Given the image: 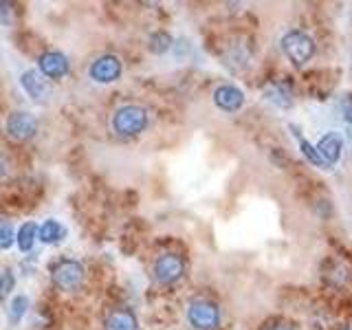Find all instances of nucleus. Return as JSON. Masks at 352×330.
<instances>
[{"label": "nucleus", "mask_w": 352, "mask_h": 330, "mask_svg": "<svg viewBox=\"0 0 352 330\" xmlns=\"http://www.w3.org/2000/svg\"><path fill=\"white\" fill-rule=\"evenodd\" d=\"M214 102H216L218 108L227 110V113H234V110H238L242 104H245V95H242L240 88L231 86V84H225V86H218L216 88Z\"/></svg>", "instance_id": "11"}, {"label": "nucleus", "mask_w": 352, "mask_h": 330, "mask_svg": "<svg viewBox=\"0 0 352 330\" xmlns=\"http://www.w3.org/2000/svg\"><path fill=\"white\" fill-rule=\"evenodd\" d=\"M7 172H9V159L5 157L3 152H0V179L7 176Z\"/></svg>", "instance_id": "24"}, {"label": "nucleus", "mask_w": 352, "mask_h": 330, "mask_svg": "<svg viewBox=\"0 0 352 330\" xmlns=\"http://www.w3.org/2000/svg\"><path fill=\"white\" fill-rule=\"evenodd\" d=\"M40 227H36V223H25L16 234V242H18V249L29 253L33 249V245H36V236H38Z\"/></svg>", "instance_id": "16"}, {"label": "nucleus", "mask_w": 352, "mask_h": 330, "mask_svg": "<svg viewBox=\"0 0 352 330\" xmlns=\"http://www.w3.org/2000/svg\"><path fill=\"white\" fill-rule=\"evenodd\" d=\"M322 278L333 286H344L350 278V269L339 260H326L322 267Z\"/></svg>", "instance_id": "14"}, {"label": "nucleus", "mask_w": 352, "mask_h": 330, "mask_svg": "<svg viewBox=\"0 0 352 330\" xmlns=\"http://www.w3.org/2000/svg\"><path fill=\"white\" fill-rule=\"evenodd\" d=\"M183 273H185V262L176 253H163L154 262V278H157L159 284L168 286L179 282L183 278Z\"/></svg>", "instance_id": "6"}, {"label": "nucleus", "mask_w": 352, "mask_h": 330, "mask_svg": "<svg viewBox=\"0 0 352 330\" xmlns=\"http://www.w3.org/2000/svg\"><path fill=\"white\" fill-rule=\"evenodd\" d=\"M16 242L14 227L7 220H0V249H9Z\"/></svg>", "instance_id": "21"}, {"label": "nucleus", "mask_w": 352, "mask_h": 330, "mask_svg": "<svg viewBox=\"0 0 352 330\" xmlns=\"http://www.w3.org/2000/svg\"><path fill=\"white\" fill-rule=\"evenodd\" d=\"M5 130L14 141H29L38 132V119L27 110H14L5 121Z\"/></svg>", "instance_id": "5"}, {"label": "nucleus", "mask_w": 352, "mask_h": 330, "mask_svg": "<svg viewBox=\"0 0 352 330\" xmlns=\"http://www.w3.org/2000/svg\"><path fill=\"white\" fill-rule=\"evenodd\" d=\"M29 308V297L27 295H16L14 300L9 302V308H7V317H9V324H18L22 317H25Z\"/></svg>", "instance_id": "17"}, {"label": "nucleus", "mask_w": 352, "mask_h": 330, "mask_svg": "<svg viewBox=\"0 0 352 330\" xmlns=\"http://www.w3.org/2000/svg\"><path fill=\"white\" fill-rule=\"evenodd\" d=\"M293 130H295V137H297V141H300V150H302V154L304 157L311 161V163H315V165H319V168H324V170H330V165L322 159V154L317 152V148L315 146H311V143H308L306 139H302L300 137V132H297V128L295 126H291Z\"/></svg>", "instance_id": "18"}, {"label": "nucleus", "mask_w": 352, "mask_h": 330, "mask_svg": "<svg viewBox=\"0 0 352 330\" xmlns=\"http://www.w3.org/2000/svg\"><path fill=\"white\" fill-rule=\"evenodd\" d=\"M339 113L348 124H352V97L350 95H344L339 99Z\"/></svg>", "instance_id": "23"}, {"label": "nucleus", "mask_w": 352, "mask_h": 330, "mask_svg": "<svg viewBox=\"0 0 352 330\" xmlns=\"http://www.w3.org/2000/svg\"><path fill=\"white\" fill-rule=\"evenodd\" d=\"M38 238L44 242V245H58L66 238V227L58 220H47V223L40 225V231H38Z\"/></svg>", "instance_id": "15"}, {"label": "nucleus", "mask_w": 352, "mask_h": 330, "mask_svg": "<svg viewBox=\"0 0 352 330\" xmlns=\"http://www.w3.org/2000/svg\"><path fill=\"white\" fill-rule=\"evenodd\" d=\"M187 319L196 330H216L220 326V308L209 300H194L187 308Z\"/></svg>", "instance_id": "4"}, {"label": "nucleus", "mask_w": 352, "mask_h": 330, "mask_svg": "<svg viewBox=\"0 0 352 330\" xmlns=\"http://www.w3.org/2000/svg\"><path fill=\"white\" fill-rule=\"evenodd\" d=\"M264 97L278 108H291L293 106V88L286 82H275L264 88Z\"/></svg>", "instance_id": "13"}, {"label": "nucleus", "mask_w": 352, "mask_h": 330, "mask_svg": "<svg viewBox=\"0 0 352 330\" xmlns=\"http://www.w3.org/2000/svg\"><path fill=\"white\" fill-rule=\"evenodd\" d=\"M88 75L97 84H113L121 77V60L117 55H102L91 64Z\"/></svg>", "instance_id": "7"}, {"label": "nucleus", "mask_w": 352, "mask_h": 330, "mask_svg": "<svg viewBox=\"0 0 352 330\" xmlns=\"http://www.w3.org/2000/svg\"><path fill=\"white\" fill-rule=\"evenodd\" d=\"M14 286H16L14 273H11L9 269H3V273H0V302L7 300V297L11 295V291H14Z\"/></svg>", "instance_id": "20"}, {"label": "nucleus", "mask_w": 352, "mask_h": 330, "mask_svg": "<svg viewBox=\"0 0 352 330\" xmlns=\"http://www.w3.org/2000/svg\"><path fill=\"white\" fill-rule=\"evenodd\" d=\"M20 86L25 88V93L38 104H44L49 99V95H51L49 80L36 69H29V71H25L20 75Z\"/></svg>", "instance_id": "9"}, {"label": "nucleus", "mask_w": 352, "mask_h": 330, "mask_svg": "<svg viewBox=\"0 0 352 330\" xmlns=\"http://www.w3.org/2000/svg\"><path fill=\"white\" fill-rule=\"evenodd\" d=\"M146 128H148V113L141 106L135 104L121 106L113 115V130L119 137H137Z\"/></svg>", "instance_id": "1"}, {"label": "nucleus", "mask_w": 352, "mask_h": 330, "mask_svg": "<svg viewBox=\"0 0 352 330\" xmlns=\"http://www.w3.org/2000/svg\"><path fill=\"white\" fill-rule=\"evenodd\" d=\"M282 51L284 55L289 58L295 66H304L313 60V55H315V42L313 38L308 36V33L304 31H289V33H284L282 40Z\"/></svg>", "instance_id": "2"}, {"label": "nucleus", "mask_w": 352, "mask_h": 330, "mask_svg": "<svg viewBox=\"0 0 352 330\" xmlns=\"http://www.w3.org/2000/svg\"><path fill=\"white\" fill-rule=\"evenodd\" d=\"M51 282L64 293L77 291L84 282V267L77 260L62 258L51 267Z\"/></svg>", "instance_id": "3"}, {"label": "nucleus", "mask_w": 352, "mask_h": 330, "mask_svg": "<svg viewBox=\"0 0 352 330\" xmlns=\"http://www.w3.org/2000/svg\"><path fill=\"white\" fill-rule=\"evenodd\" d=\"M16 5L14 3H5V0H0V25H14V16H16Z\"/></svg>", "instance_id": "22"}, {"label": "nucleus", "mask_w": 352, "mask_h": 330, "mask_svg": "<svg viewBox=\"0 0 352 330\" xmlns=\"http://www.w3.org/2000/svg\"><path fill=\"white\" fill-rule=\"evenodd\" d=\"M137 328H139L137 317L128 308H117L104 322V330H137Z\"/></svg>", "instance_id": "12"}, {"label": "nucleus", "mask_w": 352, "mask_h": 330, "mask_svg": "<svg viewBox=\"0 0 352 330\" xmlns=\"http://www.w3.org/2000/svg\"><path fill=\"white\" fill-rule=\"evenodd\" d=\"M267 330H295L291 324H273L271 328H267Z\"/></svg>", "instance_id": "25"}, {"label": "nucleus", "mask_w": 352, "mask_h": 330, "mask_svg": "<svg viewBox=\"0 0 352 330\" xmlns=\"http://www.w3.org/2000/svg\"><path fill=\"white\" fill-rule=\"evenodd\" d=\"M315 148L328 165H335L341 159V154H344V139L337 132H328V135H324L317 141Z\"/></svg>", "instance_id": "10"}, {"label": "nucleus", "mask_w": 352, "mask_h": 330, "mask_svg": "<svg viewBox=\"0 0 352 330\" xmlns=\"http://www.w3.org/2000/svg\"><path fill=\"white\" fill-rule=\"evenodd\" d=\"M148 47L154 55H163V53H168L172 49V38H170V33H165V31H157V33H152L150 36V42H148Z\"/></svg>", "instance_id": "19"}, {"label": "nucleus", "mask_w": 352, "mask_h": 330, "mask_svg": "<svg viewBox=\"0 0 352 330\" xmlns=\"http://www.w3.org/2000/svg\"><path fill=\"white\" fill-rule=\"evenodd\" d=\"M38 69L47 80H62V77L69 75L71 62L60 51H47L38 58Z\"/></svg>", "instance_id": "8"}]
</instances>
